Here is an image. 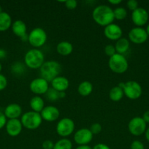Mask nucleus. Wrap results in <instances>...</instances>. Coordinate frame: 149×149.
Listing matches in <instances>:
<instances>
[{"label": "nucleus", "instance_id": "f257e3e1", "mask_svg": "<svg viewBox=\"0 0 149 149\" xmlns=\"http://www.w3.org/2000/svg\"><path fill=\"white\" fill-rule=\"evenodd\" d=\"M92 17L96 24L101 26H107L113 23V10L110 6L101 4L93 9L92 12Z\"/></svg>", "mask_w": 149, "mask_h": 149}, {"label": "nucleus", "instance_id": "f03ea898", "mask_svg": "<svg viewBox=\"0 0 149 149\" xmlns=\"http://www.w3.org/2000/svg\"><path fill=\"white\" fill-rule=\"evenodd\" d=\"M61 71V64L55 61H45L39 68L40 77L45 79L48 82H51L53 79L59 76Z\"/></svg>", "mask_w": 149, "mask_h": 149}, {"label": "nucleus", "instance_id": "7ed1b4c3", "mask_svg": "<svg viewBox=\"0 0 149 149\" xmlns=\"http://www.w3.org/2000/svg\"><path fill=\"white\" fill-rule=\"evenodd\" d=\"M45 63V55L39 49L33 48L26 52L24 55V64L31 69L40 68Z\"/></svg>", "mask_w": 149, "mask_h": 149}, {"label": "nucleus", "instance_id": "20e7f679", "mask_svg": "<svg viewBox=\"0 0 149 149\" xmlns=\"http://www.w3.org/2000/svg\"><path fill=\"white\" fill-rule=\"evenodd\" d=\"M20 122L23 125V127L30 130H34L40 127V125H42V119L40 113L30 111L22 115L20 118Z\"/></svg>", "mask_w": 149, "mask_h": 149}, {"label": "nucleus", "instance_id": "39448f33", "mask_svg": "<svg viewBox=\"0 0 149 149\" xmlns=\"http://www.w3.org/2000/svg\"><path fill=\"white\" fill-rule=\"evenodd\" d=\"M108 66L112 72L121 74L128 70L129 63L127 59L124 55L115 53L113 56L109 58Z\"/></svg>", "mask_w": 149, "mask_h": 149}, {"label": "nucleus", "instance_id": "423d86ee", "mask_svg": "<svg viewBox=\"0 0 149 149\" xmlns=\"http://www.w3.org/2000/svg\"><path fill=\"white\" fill-rule=\"evenodd\" d=\"M123 89L124 95L130 100H137L143 93L141 85L136 81H128L127 82H121L118 84Z\"/></svg>", "mask_w": 149, "mask_h": 149}, {"label": "nucleus", "instance_id": "0eeeda50", "mask_svg": "<svg viewBox=\"0 0 149 149\" xmlns=\"http://www.w3.org/2000/svg\"><path fill=\"white\" fill-rule=\"evenodd\" d=\"M47 39V33L42 28L40 27L34 28L28 34V42L36 49H39L43 46L46 43Z\"/></svg>", "mask_w": 149, "mask_h": 149}, {"label": "nucleus", "instance_id": "6e6552de", "mask_svg": "<svg viewBox=\"0 0 149 149\" xmlns=\"http://www.w3.org/2000/svg\"><path fill=\"white\" fill-rule=\"evenodd\" d=\"M75 128L74 121L70 118H63L58 122L56 125L57 134L63 138H67V137L70 136L73 133Z\"/></svg>", "mask_w": 149, "mask_h": 149}, {"label": "nucleus", "instance_id": "1a4fd4ad", "mask_svg": "<svg viewBox=\"0 0 149 149\" xmlns=\"http://www.w3.org/2000/svg\"><path fill=\"white\" fill-rule=\"evenodd\" d=\"M128 130L134 136H140L145 132L147 130V124L142 117L136 116L129 122Z\"/></svg>", "mask_w": 149, "mask_h": 149}, {"label": "nucleus", "instance_id": "9d476101", "mask_svg": "<svg viewBox=\"0 0 149 149\" xmlns=\"http://www.w3.org/2000/svg\"><path fill=\"white\" fill-rule=\"evenodd\" d=\"M29 89L35 95L40 96L41 95L46 94L49 90V82L42 77H38L32 80L29 84Z\"/></svg>", "mask_w": 149, "mask_h": 149}, {"label": "nucleus", "instance_id": "9b49d317", "mask_svg": "<svg viewBox=\"0 0 149 149\" xmlns=\"http://www.w3.org/2000/svg\"><path fill=\"white\" fill-rule=\"evenodd\" d=\"M129 40L136 45H141L147 41L148 36L143 27L132 28L129 32Z\"/></svg>", "mask_w": 149, "mask_h": 149}, {"label": "nucleus", "instance_id": "f8f14e48", "mask_svg": "<svg viewBox=\"0 0 149 149\" xmlns=\"http://www.w3.org/2000/svg\"><path fill=\"white\" fill-rule=\"evenodd\" d=\"M131 20L136 27H142L148 23L149 15L148 10L143 7H138L137 10L131 12Z\"/></svg>", "mask_w": 149, "mask_h": 149}, {"label": "nucleus", "instance_id": "ddd939ff", "mask_svg": "<svg viewBox=\"0 0 149 149\" xmlns=\"http://www.w3.org/2000/svg\"><path fill=\"white\" fill-rule=\"evenodd\" d=\"M93 135L90 130L87 128H81L76 131L74 134V141L77 145L83 146L88 145L91 142Z\"/></svg>", "mask_w": 149, "mask_h": 149}, {"label": "nucleus", "instance_id": "4468645a", "mask_svg": "<svg viewBox=\"0 0 149 149\" xmlns=\"http://www.w3.org/2000/svg\"><path fill=\"white\" fill-rule=\"evenodd\" d=\"M104 34L110 40L117 41L122 36L123 31L118 25L112 23L105 26L104 29Z\"/></svg>", "mask_w": 149, "mask_h": 149}, {"label": "nucleus", "instance_id": "2eb2a0df", "mask_svg": "<svg viewBox=\"0 0 149 149\" xmlns=\"http://www.w3.org/2000/svg\"><path fill=\"white\" fill-rule=\"evenodd\" d=\"M42 120L48 122H55L58 119L60 116V111L58 108L53 106H45L42 111L40 112Z\"/></svg>", "mask_w": 149, "mask_h": 149}, {"label": "nucleus", "instance_id": "dca6fc26", "mask_svg": "<svg viewBox=\"0 0 149 149\" xmlns=\"http://www.w3.org/2000/svg\"><path fill=\"white\" fill-rule=\"evenodd\" d=\"M12 31L18 37L20 38L23 42L28 41L27 26L23 20H18L12 24Z\"/></svg>", "mask_w": 149, "mask_h": 149}, {"label": "nucleus", "instance_id": "f3484780", "mask_svg": "<svg viewBox=\"0 0 149 149\" xmlns=\"http://www.w3.org/2000/svg\"><path fill=\"white\" fill-rule=\"evenodd\" d=\"M5 126L7 134L11 137H16L20 135L23 129V125L18 119H9Z\"/></svg>", "mask_w": 149, "mask_h": 149}, {"label": "nucleus", "instance_id": "a211bd4d", "mask_svg": "<svg viewBox=\"0 0 149 149\" xmlns=\"http://www.w3.org/2000/svg\"><path fill=\"white\" fill-rule=\"evenodd\" d=\"M52 88L58 92H65L70 87V81L63 76H58L51 81Z\"/></svg>", "mask_w": 149, "mask_h": 149}, {"label": "nucleus", "instance_id": "6ab92c4d", "mask_svg": "<svg viewBox=\"0 0 149 149\" xmlns=\"http://www.w3.org/2000/svg\"><path fill=\"white\" fill-rule=\"evenodd\" d=\"M4 115L9 119H18L22 114V108L17 103L9 104L4 110Z\"/></svg>", "mask_w": 149, "mask_h": 149}, {"label": "nucleus", "instance_id": "aec40b11", "mask_svg": "<svg viewBox=\"0 0 149 149\" xmlns=\"http://www.w3.org/2000/svg\"><path fill=\"white\" fill-rule=\"evenodd\" d=\"M29 105L33 111L37 112V113H40L42 109L45 108V101L39 95H35L31 98L30 102H29Z\"/></svg>", "mask_w": 149, "mask_h": 149}, {"label": "nucleus", "instance_id": "412c9836", "mask_svg": "<svg viewBox=\"0 0 149 149\" xmlns=\"http://www.w3.org/2000/svg\"><path fill=\"white\" fill-rule=\"evenodd\" d=\"M56 51L59 55L62 56H67L72 52L73 46L70 42L67 41H62L57 45Z\"/></svg>", "mask_w": 149, "mask_h": 149}, {"label": "nucleus", "instance_id": "4be33fe9", "mask_svg": "<svg viewBox=\"0 0 149 149\" xmlns=\"http://www.w3.org/2000/svg\"><path fill=\"white\" fill-rule=\"evenodd\" d=\"M114 46H115V50H116V53L124 55L129 49V40L127 39V38L121 37V39L116 41L115 45Z\"/></svg>", "mask_w": 149, "mask_h": 149}, {"label": "nucleus", "instance_id": "5701e85b", "mask_svg": "<svg viewBox=\"0 0 149 149\" xmlns=\"http://www.w3.org/2000/svg\"><path fill=\"white\" fill-rule=\"evenodd\" d=\"M12 18L6 12L0 13V31H5L12 26Z\"/></svg>", "mask_w": 149, "mask_h": 149}, {"label": "nucleus", "instance_id": "b1692460", "mask_svg": "<svg viewBox=\"0 0 149 149\" xmlns=\"http://www.w3.org/2000/svg\"><path fill=\"white\" fill-rule=\"evenodd\" d=\"M93 91V84L89 81H83L77 87V93L83 97L89 96Z\"/></svg>", "mask_w": 149, "mask_h": 149}, {"label": "nucleus", "instance_id": "393cba45", "mask_svg": "<svg viewBox=\"0 0 149 149\" xmlns=\"http://www.w3.org/2000/svg\"><path fill=\"white\" fill-rule=\"evenodd\" d=\"M124 95L123 89L119 86H115L112 87L109 92V97L112 101L118 102L123 98Z\"/></svg>", "mask_w": 149, "mask_h": 149}, {"label": "nucleus", "instance_id": "a878e982", "mask_svg": "<svg viewBox=\"0 0 149 149\" xmlns=\"http://www.w3.org/2000/svg\"><path fill=\"white\" fill-rule=\"evenodd\" d=\"M46 97L49 101H56V100H59V99H62L65 97V92H58L56 90L51 88H49L48 92L46 93Z\"/></svg>", "mask_w": 149, "mask_h": 149}, {"label": "nucleus", "instance_id": "bb28decb", "mask_svg": "<svg viewBox=\"0 0 149 149\" xmlns=\"http://www.w3.org/2000/svg\"><path fill=\"white\" fill-rule=\"evenodd\" d=\"M53 149H72V143L67 138H61L54 143Z\"/></svg>", "mask_w": 149, "mask_h": 149}, {"label": "nucleus", "instance_id": "cd10ccee", "mask_svg": "<svg viewBox=\"0 0 149 149\" xmlns=\"http://www.w3.org/2000/svg\"><path fill=\"white\" fill-rule=\"evenodd\" d=\"M113 14L115 19L118 20H122L127 17V10L124 7H118L113 10Z\"/></svg>", "mask_w": 149, "mask_h": 149}, {"label": "nucleus", "instance_id": "c85d7f7f", "mask_svg": "<svg viewBox=\"0 0 149 149\" xmlns=\"http://www.w3.org/2000/svg\"><path fill=\"white\" fill-rule=\"evenodd\" d=\"M25 70H26V65L21 62H16L12 65V71L17 75L23 74Z\"/></svg>", "mask_w": 149, "mask_h": 149}, {"label": "nucleus", "instance_id": "c756f323", "mask_svg": "<svg viewBox=\"0 0 149 149\" xmlns=\"http://www.w3.org/2000/svg\"><path fill=\"white\" fill-rule=\"evenodd\" d=\"M104 51H105V53L108 56H109L110 58L113 56V55L116 53V50H115V46L112 45H107L105 47Z\"/></svg>", "mask_w": 149, "mask_h": 149}, {"label": "nucleus", "instance_id": "7c9ffc66", "mask_svg": "<svg viewBox=\"0 0 149 149\" xmlns=\"http://www.w3.org/2000/svg\"><path fill=\"white\" fill-rule=\"evenodd\" d=\"M89 130L93 135H98L102 131V126L99 123H93L91 125Z\"/></svg>", "mask_w": 149, "mask_h": 149}, {"label": "nucleus", "instance_id": "2f4dec72", "mask_svg": "<svg viewBox=\"0 0 149 149\" xmlns=\"http://www.w3.org/2000/svg\"><path fill=\"white\" fill-rule=\"evenodd\" d=\"M138 1H136V0H129L127 3V6L128 7V9L129 10H131V12H133L134 10H137L138 8Z\"/></svg>", "mask_w": 149, "mask_h": 149}, {"label": "nucleus", "instance_id": "473e14b6", "mask_svg": "<svg viewBox=\"0 0 149 149\" xmlns=\"http://www.w3.org/2000/svg\"><path fill=\"white\" fill-rule=\"evenodd\" d=\"M65 7L69 10H74L77 7V1L76 0H67L64 1Z\"/></svg>", "mask_w": 149, "mask_h": 149}, {"label": "nucleus", "instance_id": "72a5a7b5", "mask_svg": "<svg viewBox=\"0 0 149 149\" xmlns=\"http://www.w3.org/2000/svg\"><path fill=\"white\" fill-rule=\"evenodd\" d=\"M130 149H145L144 144L140 141H134L131 143Z\"/></svg>", "mask_w": 149, "mask_h": 149}, {"label": "nucleus", "instance_id": "f704fd0d", "mask_svg": "<svg viewBox=\"0 0 149 149\" xmlns=\"http://www.w3.org/2000/svg\"><path fill=\"white\" fill-rule=\"evenodd\" d=\"M42 147L43 149H53L54 143L51 140H45L42 143Z\"/></svg>", "mask_w": 149, "mask_h": 149}, {"label": "nucleus", "instance_id": "c9c22d12", "mask_svg": "<svg viewBox=\"0 0 149 149\" xmlns=\"http://www.w3.org/2000/svg\"><path fill=\"white\" fill-rule=\"evenodd\" d=\"M7 85V80L6 77L2 74H0V90L5 89Z\"/></svg>", "mask_w": 149, "mask_h": 149}, {"label": "nucleus", "instance_id": "e433bc0d", "mask_svg": "<svg viewBox=\"0 0 149 149\" xmlns=\"http://www.w3.org/2000/svg\"><path fill=\"white\" fill-rule=\"evenodd\" d=\"M7 124V117L5 116L4 113L0 111V130L2 129Z\"/></svg>", "mask_w": 149, "mask_h": 149}, {"label": "nucleus", "instance_id": "4c0bfd02", "mask_svg": "<svg viewBox=\"0 0 149 149\" xmlns=\"http://www.w3.org/2000/svg\"><path fill=\"white\" fill-rule=\"evenodd\" d=\"M92 149H110V148L105 143H98L96 144Z\"/></svg>", "mask_w": 149, "mask_h": 149}, {"label": "nucleus", "instance_id": "58836bf2", "mask_svg": "<svg viewBox=\"0 0 149 149\" xmlns=\"http://www.w3.org/2000/svg\"><path fill=\"white\" fill-rule=\"evenodd\" d=\"M142 118H143V119L145 121L146 124H149V110L144 112Z\"/></svg>", "mask_w": 149, "mask_h": 149}, {"label": "nucleus", "instance_id": "ea45409f", "mask_svg": "<svg viewBox=\"0 0 149 149\" xmlns=\"http://www.w3.org/2000/svg\"><path fill=\"white\" fill-rule=\"evenodd\" d=\"M121 0H108V2L112 5H118L121 3Z\"/></svg>", "mask_w": 149, "mask_h": 149}, {"label": "nucleus", "instance_id": "a19ab883", "mask_svg": "<svg viewBox=\"0 0 149 149\" xmlns=\"http://www.w3.org/2000/svg\"><path fill=\"white\" fill-rule=\"evenodd\" d=\"M7 56V52L4 49H0V59H4Z\"/></svg>", "mask_w": 149, "mask_h": 149}, {"label": "nucleus", "instance_id": "79ce46f5", "mask_svg": "<svg viewBox=\"0 0 149 149\" xmlns=\"http://www.w3.org/2000/svg\"><path fill=\"white\" fill-rule=\"evenodd\" d=\"M75 149H92L91 146L89 145H83V146H78Z\"/></svg>", "mask_w": 149, "mask_h": 149}, {"label": "nucleus", "instance_id": "37998d69", "mask_svg": "<svg viewBox=\"0 0 149 149\" xmlns=\"http://www.w3.org/2000/svg\"><path fill=\"white\" fill-rule=\"evenodd\" d=\"M145 138L148 141V142H149V127L147 128L145 132Z\"/></svg>", "mask_w": 149, "mask_h": 149}, {"label": "nucleus", "instance_id": "c03bdc74", "mask_svg": "<svg viewBox=\"0 0 149 149\" xmlns=\"http://www.w3.org/2000/svg\"><path fill=\"white\" fill-rule=\"evenodd\" d=\"M145 31H146V33H147L148 36H149V24L148 25V26H147V27H146V29H145Z\"/></svg>", "mask_w": 149, "mask_h": 149}, {"label": "nucleus", "instance_id": "a18cd8bd", "mask_svg": "<svg viewBox=\"0 0 149 149\" xmlns=\"http://www.w3.org/2000/svg\"><path fill=\"white\" fill-rule=\"evenodd\" d=\"M1 71V63H0V71Z\"/></svg>", "mask_w": 149, "mask_h": 149}, {"label": "nucleus", "instance_id": "49530a36", "mask_svg": "<svg viewBox=\"0 0 149 149\" xmlns=\"http://www.w3.org/2000/svg\"><path fill=\"white\" fill-rule=\"evenodd\" d=\"M148 15H149V7H148Z\"/></svg>", "mask_w": 149, "mask_h": 149}]
</instances>
